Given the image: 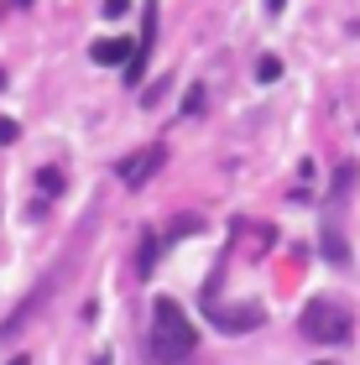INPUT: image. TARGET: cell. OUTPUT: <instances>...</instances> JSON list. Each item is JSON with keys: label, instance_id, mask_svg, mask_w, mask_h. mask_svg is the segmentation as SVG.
<instances>
[{"label": "cell", "instance_id": "obj_4", "mask_svg": "<svg viewBox=\"0 0 360 365\" xmlns=\"http://www.w3.org/2000/svg\"><path fill=\"white\" fill-rule=\"evenodd\" d=\"M162 162H168V146H141V152H130V157L115 162V178L125 182V188H146Z\"/></svg>", "mask_w": 360, "mask_h": 365}, {"label": "cell", "instance_id": "obj_3", "mask_svg": "<svg viewBox=\"0 0 360 365\" xmlns=\"http://www.w3.org/2000/svg\"><path fill=\"white\" fill-rule=\"evenodd\" d=\"M220 277H225V267H215V277H209V287H204V313H209V319H215L225 334H251V329L267 324V313H261L256 303H245V308H225V303H220Z\"/></svg>", "mask_w": 360, "mask_h": 365}, {"label": "cell", "instance_id": "obj_12", "mask_svg": "<svg viewBox=\"0 0 360 365\" xmlns=\"http://www.w3.org/2000/svg\"><path fill=\"white\" fill-rule=\"evenodd\" d=\"M105 16L115 21V16H125V0H105Z\"/></svg>", "mask_w": 360, "mask_h": 365}, {"label": "cell", "instance_id": "obj_13", "mask_svg": "<svg viewBox=\"0 0 360 365\" xmlns=\"http://www.w3.org/2000/svg\"><path fill=\"white\" fill-rule=\"evenodd\" d=\"M11 365H26V355H16V360H11Z\"/></svg>", "mask_w": 360, "mask_h": 365}, {"label": "cell", "instance_id": "obj_11", "mask_svg": "<svg viewBox=\"0 0 360 365\" xmlns=\"http://www.w3.org/2000/svg\"><path fill=\"white\" fill-rule=\"evenodd\" d=\"M16 136H21V130H16V120H6V115H0V141H6V146H11Z\"/></svg>", "mask_w": 360, "mask_h": 365}, {"label": "cell", "instance_id": "obj_5", "mask_svg": "<svg viewBox=\"0 0 360 365\" xmlns=\"http://www.w3.org/2000/svg\"><path fill=\"white\" fill-rule=\"evenodd\" d=\"M230 245H235L240 256H267V251H272V225H261V220H235Z\"/></svg>", "mask_w": 360, "mask_h": 365}, {"label": "cell", "instance_id": "obj_10", "mask_svg": "<svg viewBox=\"0 0 360 365\" xmlns=\"http://www.w3.org/2000/svg\"><path fill=\"white\" fill-rule=\"evenodd\" d=\"M277 73H282V63H277V58H261L256 63V78H277Z\"/></svg>", "mask_w": 360, "mask_h": 365}, {"label": "cell", "instance_id": "obj_8", "mask_svg": "<svg viewBox=\"0 0 360 365\" xmlns=\"http://www.w3.org/2000/svg\"><path fill=\"white\" fill-rule=\"evenodd\" d=\"M319 245H324V256H329L334 267H350V245H345V235H339L334 225H324V235H319Z\"/></svg>", "mask_w": 360, "mask_h": 365}, {"label": "cell", "instance_id": "obj_6", "mask_svg": "<svg viewBox=\"0 0 360 365\" xmlns=\"http://www.w3.org/2000/svg\"><path fill=\"white\" fill-rule=\"evenodd\" d=\"M141 16H146L141 42H136V53H130V63H125V78H130V84H136V78L146 73V58H152V42H157V0H146V6H141Z\"/></svg>", "mask_w": 360, "mask_h": 365}, {"label": "cell", "instance_id": "obj_2", "mask_svg": "<svg viewBox=\"0 0 360 365\" xmlns=\"http://www.w3.org/2000/svg\"><path fill=\"white\" fill-rule=\"evenodd\" d=\"M298 329H303L308 344H345L350 339V308L334 303V297H314V303L303 308Z\"/></svg>", "mask_w": 360, "mask_h": 365}, {"label": "cell", "instance_id": "obj_9", "mask_svg": "<svg viewBox=\"0 0 360 365\" xmlns=\"http://www.w3.org/2000/svg\"><path fill=\"white\" fill-rule=\"evenodd\" d=\"M37 188H42L47 198H58V193H63V173H58V168H42V173H37Z\"/></svg>", "mask_w": 360, "mask_h": 365}, {"label": "cell", "instance_id": "obj_7", "mask_svg": "<svg viewBox=\"0 0 360 365\" xmlns=\"http://www.w3.org/2000/svg\"><path fill=\"white\" fill-rule=\"evenodd\" d=\"M130 53H136V47H130V42H120V37H105V42H94V47H89V58L100 63V68H115V63H130Z\"/></svg>", "mask_w": 360, "mask_h": 365}, {"label": "cell", "instance_id": "obj_15", "mask_svg": "<svg viewBox=\"0 0 360 365\" xmlns=\"http://www.w3.org/2000/svg\"><path fill=\"white\" fill-rule=\"evenodd\" d=\"M11 6H31V0H11Z\"/></svg>", "mask_w": 360, "mask_h": 365}, {"label": "cell", "instance_id": "obj_14", "mask_svg": "<svg viewBox=\"0 0 360 365\" xmlns=\"http://www.w3.org/2000/svg\"><path fill=\"white\" fill-rule=\"evenodd\" d=\"M314 365H339V360H314Z\"/></svg>", "mask_w": 360, "mask_h": 365}, {"label": "cell", "instance_id": "obj_1", "mask_svg": "<svg viewBox=\"0 0 360 365\" xmlns=\"http://www.w3.org/2000/svg\"><path fill=\"white\" fill-rule=\"evenodd\" d=\"M146 339H152V355L162 365H183L193 350H199V329H193V319L183 313L178 297H157L152 303V329H146Z\"/></svg>", "mask_w": 360, "mask_h": 365}]
</instances>
